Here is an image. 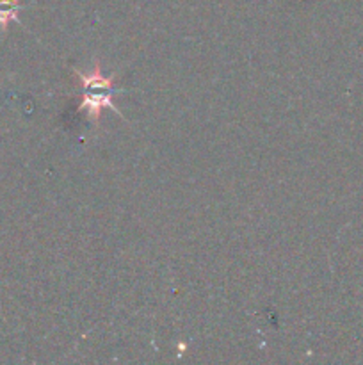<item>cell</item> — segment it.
Wrapping results in <instances>:
<instances>
[{
  "label": "cell",
  "mask_w": 363,
  "mask_h": 365,
  "mask_svg": "<svg viewBox=\"0 0 363 365\" xmlns=\"http://www.w3.org/2000/svg\"><path fill=\"white\" fill-rule=\"evenodd\" d=\"M80 82V111H86L93 121L100 120L103 109H112L120 114V109L114 105V82L112 77H103L100 62H97L89 73L75 71Z\"/></svg>",
  "instance_id": "obj_1"
},
{
  "label": "cell",
  "mask_w": 363,
  "mask_h": 365,
  "mask_svg": "<svg viewBox=\"0 0 363 365\" xmlns=\"http://www.w3.org/2000/svg\"><path fill=\"white\" fill-rule=\"evenodd\" d=\"M18 0H0V25L4 27L9 20H16Z\"/></svg>",
  "instance_id": "obj_2"
}]
</instances>
